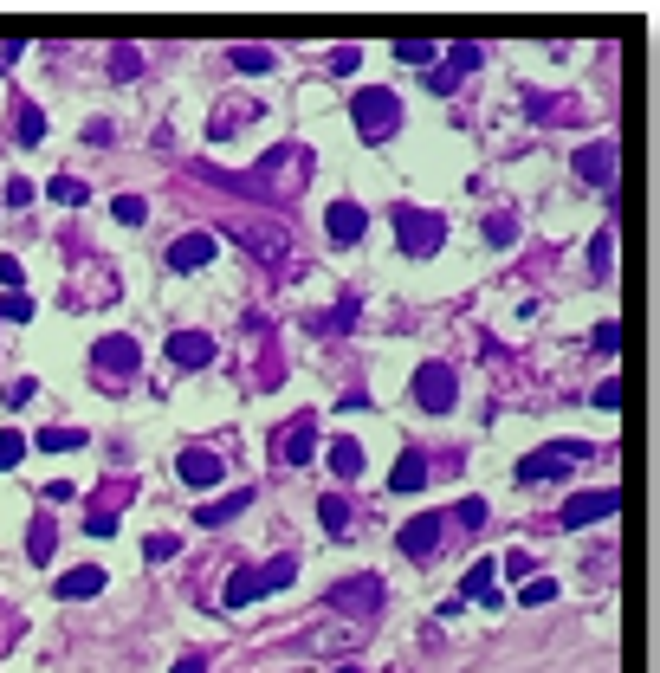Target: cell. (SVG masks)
I'll return each instance as SVG.
<instances>
[{
	"label": "cell",
	"instance_id": "cell-1",
	"mask_svg": "<svg viewBox=\"0 0 660 673\" xmlns=\"http://www.w3.org/2000/svg\"><path fill=\"white\" fill-rule=\"evenodd\" d=\"M350 117H356V130H363L369 143H382V136L402 130V98H395L389 85H363L356 104H350Z\"/></svg>",
	"mask_w": 660,
	"mask_h": 673
},
{
	"label": "cell",
	"instance_id": "cell-2",
	"mask_svg": "<svg viewBox=\"0 0 660 673\" xmlns=\"http://www.w3.org/2000/svg\"><path fill=\"white\" fill-rule=\"evenodd\" d=\"M330 609L337 615H356V622H369V615L389 602V589H382V576H343V583H330Z\"/></svg>",
	"mask_w": 660,
	"mask_h": 673
},
{
	"label": "cell",
	"instance_id": "cell-3",
	"mask_svg": "<svg viewBox=\"0 0 660 673\" xmlns=\"http://www.w3.org/2000/svg\"><path fill=\"white\" fill-rule=\"evenodd\" d=\"M395 240L408 246V253H440V240H447V221H440L434 208H395Z\"/></svg>",
	"mask_w": 660,
	"mask_h": 673
},
{
	"label": "cell",
	"instance_id": "cell-4",
	"mask_svg": "<svg viewBox=\"0 0 660 673\" xmlns=\"http://www.w3.org/2000/svg\"><path fill=\"white\" fill-rule=\"evenodd\" d=\"M615 505H622V492H576V499H563V512H557V525H570V531H583V525H602V518H615Z\"/></svg>",
	"mask_w": 660,
	"mask_h": 673
},
{
	"label": "cell",
	"instance_id": "cell-5",
	"mask_svg": "<svg viewBox=\"0 0 660 673\" xmlns=\"http://www.w3.org/2000/svg\"><path fill=\"white\" fill-rule=\"evenodd\" d=\"M415 402L428 408V415H447L453 408V369L447 363H421L415 369Z\"/></svg>",
	"mask_w": 660,
	"mask_h": 673
},
{
	"label": "cell",
	"instance_id": "cell-6",
	"mask_svg": "<svg viewBox=\"0 0 660 673\" xmlns=\"http://www.w3.org/2000/svg\"><path fill=\"white\" fill-rule=\"evenodd\" d=\"M576 175H583L589 188H602V195H615V143L609 136H596L589 149H576Z\"/></svg>",
	"mask_w": 660,
	"mask_h": 673
},
{
	"label": "cell",
	"instance_id": "cell-7",
	"mask_svg": "<svg viewBox=\"0 0 660 673\" xmlns=\"http://www.w3.org/2000/svg\"><path fill=\"white\" fill-rule=\"evenodd\" d=\"M272 453H279L285 466H305L311 453H318V421H311V415H298L285 434H272Z\"/></svg>",
	"mask_w": 660,
	"mask_h": 673
},
{
	"label": "cell",
	"instance_id": "cell-8",
	"mask_svg": "<svg viewBox=\"0 0 660 673\" xmlns=\"http://www.w3.org/2000/svg\"><path fill=\"white\" fill-rule=\"evenodd\" d=\"M175 473H182V486L208 492V486H220V473H227V460H220L214 447H188L182 460H175Z\"/></svg>",
	"mask_w": 660,
	"mask_h": 673
},
{
	"label": "cell",
	"instance_id": "cell-9",
	"mask_svg": "<svg viewBox=\"0 0 660 673\" xmlns=\"http://www.w3.org/2000/svg\"><path fill=\"white\" fill-rule=\"evenodd\" d=\"M395 544H402L415 563H428L434 551H440V512H421V518H408L402 531H395Z\"/></svg>",
	"mask_w": 660,
	"mask_h": 673
},
{
	"label": "cell",
	"instance_id": "cell-10",
	"mask_svg": "<svg viewBox=\"0 0 660 673\" xmlns=\"http://www.w3.org/2000/svg\"><path fill=\"white\" fill-rule=\"evenodd\" d=\"M363 227H369V214L356 208V201H330V208H324V233H330V246H356V240H363Z\"/></svg>",
	"mask_w": 660,
	"mask_h": 673
},
{
	"label": "cell",
	"instance_id": "cell-11",
	"mask_svg": "<svg viewBox=\"0 0 660 673\" xmlns=\"http://www.w3.org/2000/svg\"><path fill=\"white\" fill-rule=\"evenodd\" d=\"M169 363L175 369H208L214 363V337L208 331H175L169 337Z\"/></svg>",
	"mask_w": 660,
	"mask_h": 673
},
{
	"label": "cell",
	"instance_id": "cell-12",
	"mask_svg": "<svg viewBox=\"0 0 660 673\" xmlns=\"http://www.w3.org/2000/svg\"><path fill=\"white\" fill-rule=\"evenodd\" d=\"M460 602H486V609H499V563L479 557L473 570L460 576Z\"/></svg>",
	"mask_w": 660,
	"mask_h": 673
},
{
	"label": "cell",
	"instance_id": "cell-13",
	"mask_svg": "<svg viewBox=\"0 0 660 673\" xmlns=\"http://www.w3.org/2000/svg\"><path fill=\"white\" fill-rule=\"evenodd\" d=\"M136 356H143V350H136V337H104L98 350H91V363H98V376H130Z\"/></svg>",
	"mask_w": 660,
	"mask_h": 673
},
{
	"label": "cell",
	"instance_id": "cell-14",
	"mask_svg": "<svg viewBox=\"0 0 660 673\" xmlns=\"http://www.w3.org/2000/svg\"><path fill=\"white\" fill-rule=\"evenodd\" d=\"M214 259V233H182V240L169 246V266L175 272H201Z\"/></svg>",
	"mask_w": 660,
	"mask_h": 673
},
{
	"label": "cell",
	"instance_id": "cell-15",
	"mask_svg": "<svg viewBox=\"0 0 660 673\" xmlns=\"http://www.w3.org/2000/svg\"><path fill=\"white\" fill-rule=\"evenodd\" d=\"M570 473V460H563L557 447L550 453H525V460H518V479H525V486H550V479H563Z\"/></svg>",
	"mask_w": 660,
	"mask_h": 673
},
{
	"label": "cell",
	"instance_id": "cell-16",
	"mask_svg": "<svg viewBox=\"0 0 660 673\" xmlns=\"http://www.w3.org/2000/svg\"><path fill=\"white\" fill-rule=\"evenodd\" d=\"M98 589H104V570H98V563H78V570L59 576V602H85V596H98Z\"/></svg>",
	"mask_w": 660,
	"mask_h": 673
},
{
	"label": "cell",
	"instance_id": "cell-17",
	"mask_svg": "<svg viewBox=\"0 0 660 673\" xmlns=\"http://www.w3.org/2000/svg\"><path fill=\"white\" fill-rule=\"evenodd\" d=\"M421 486H428V453L408 447L402 460H395V473H389V492H421Z\"/></svg>",
	"mask_w": 660,
	"mask_h": 673
},
{
	"label": "cell",
	"instance_id": "cell-18",
	"mask_svg": "<svg viewBox=\"0 0 660 673\" xmlns=\"http://www.w3.org/2000/svg\"><path fill=\"white\" fill-rule=\"evenodd\" d=\"M220 602H227V609H246V602H259V570H253V563L227 576V589H220Z\"/></svg>",
	"mask_w": 660,
	"mask_h": 673
},
{
	"label": "cell",
	"instance_id": "cell-19",
	"mask_svg": "<svg viewBox=\"0 0 660 673\" xmlns=\"http://www.w3.org/2000/svg\"><path fill=\"white\" fill-rule=\"evenodd\" d=\"M479 65H486V46H479V39H460V46L447 52V65H440V72H447V78H466V72H479Z\"/></svg>",
	"mask_w": 660,
	"mask_h": 673
},
{
	"label": "cell",
	"instance_id": "cell-20",
	"mask_svg": "<svg viewBox=\"0 0 660 673\" xmlns=\"http://www.w3.org/2000/svg\"><path fill=\"white\" fill-rule=\"evenodd\" d=\"M259 570V596H272V589H285L298 576V557H266V563H253Z\"/></svg>",
	"mask_w": 660,
	"mask_h": 673
},
{
	"label": "cell",
	"instance_id": "cell-21",
	"mask_svg": "<svg viewBox=\"0 0 660 673\" xmlns=\"http://www.w3.org/2000/svg\"><path fill=\"white\" fill-rule=\"evenodd\" d=\"M227 65H233V72H246V78H266L272 72V46H233Z\"/></svg>",
	"mask_w": 660,
	"mask_h": 673
},
{
	"label": "cell",
	"instance_id": "cell-22",
	"mask_svg": "<svg viewBox=\"0 0 660 673\" xmlns=\"http://www.w3.org/2000/svg\"><path fill=\"white\" fill-rule=\"evenodd\" d=\"M46 195H52V201H59V208H85V201H91V188H85V182H78V175H72V169H65V175H52V182H46Z\"/></svg>",
	"mask_w": 660,
	"mask_h": 673
},
{
	"label": "cell",
	"instance_id": "cell-23",
	"mask_svg": "<svg viewBox=\"0 0 660 673\" xmlns=\"http://www.w3.org/2000/svg\"><path fill=\"white\" fill-rule=\"evenodd\" d=\"M33 447L39 453H78V447H85V428H39Z\"/></svg>",
	"mask_w": 660,
	"mask_h": 673
},
{
	"label": "cell",
	"instance_id": "cell-24",
	"mask_svg": "<svg viewBox=\"0 0 660 673\" xmlns=\"http://www.w3.org/2000/svg\"><path fill=\"white\" fill-rule=\"evenodd\" d=\"M246 499H253V492H227V499H214V505H201V512H195V518H201V525H208V531H214V525H227V518H240V512H246Z\"/></svg>",
	"mask_w": 660,
	"mask_h": 673
},
{
	"label": "cell",
	"instance_id": "cell-25",
	"mask_svg": "<svg viewBox=\"0 0 660 673\" xmlns=\"http://www.w3.org/2000/svg\"><path fill=\"white\" fill-rule=\"evenodd\" d=\"M13 136H20V143H46V117H39V104H13Z\"/></svg>",
	"mask_w": 660,
	"mask_h": 673
},
{
	"label": "cell",
	"instance_id": "cell-26",
	"mask_svg": "<svg viewBox=\"0 0 660 673\" xmlns=\"http://www.w3.org/2000/svg\"><path fill=\"white\" fill-rule=\"evenodd\" d=\"M330 473L356 479V473H363V447H356V441H330Z\"/></svg>",
	"mask_w": 660,
	"mask_h": 673
},
{
	"label": "cell",
	"instance_id": "cell-27",
	"mask_svg": "<svg viewBox=\"0 0 660 673\" xmlns=\"http://www.w3.org/2000/svg\"><path fill=\"white\" fill-rule=\"evenodd\" d=\"M52 544H59V538H52V518H33V525H26V557L52 563Z\"/></svg>",
	"mask_w": 660,
	"mask_h": 673
},
{
	"label": "cell",
	"instance_id": "cell-28",
	"mask_svg": "<svg viewBox=\"0 0 660 673\" xmlns=\"http://www.w3.org/2000/svg\"><path fill=\"white\" fill-rule=\"evenodd\" d=\"M589 266H596V279H609V266H615V227L596 233V246H589Z\"/></svg>",
	"mask_w": 660,
	"mask_h": 673
},
{
	"label": "cell",
	"instance_id": "cell-29",
	"mask_svg": "<svg viewBox=\"0 0 660 673\" xmlns=\"http://www.w3.org/2000/svg\"><path fill=\"white\" fill-rule=\"evenodd\" d=\"M110 214H117L123 227H143L149 221V201L143 195H117V201H110Z\"/></svg>",
	"mask_w": 660,
	"mask_h": 673
},
{
	"label": "cell",
	"instance_id": "cell-30",
	"mask_svg": "<svg viewBox=\"0 0 660 673\" xmlns=\"http://www.w3.org/2000/svg\"><path fill=\"white\" fill-rule=\"evenodd\" d=\"M518 602H525V609H544V602H557V583H550V576H531V583L518 589Z\"/></svg>",
	"mask_w": 660,
	"mask_h": 673
},
{
	"label": "cell",
	"instance_id": "cell-31",
	"mask_svg": "<svg viewBox=\"0 0 660 673\" xmlns=\"http://www.w3.org/2000/svg\"><path fill=\"white\" fill-rule=\"evenodd\" d=\"M0 318H7V324H26V318H33V298H26V292H0Z\"/></svg>",
	"mask_w": 660,
	"mask_h": 673
},
{
	"label": "cell",
	"instance_id": "cell-32",
	"mask_svg": "<svg viewBox=\"0 0 660 673\" xmlns=\"http://www.w3.org/2000/svg\"><path fill=\"white\" fill-rule=\"evenodd\" d=\"M318 518H324V531H350V499H324Z\"/></svg>",
	"mask_w": 660,
	"mask_h": 673
},
{
	"label": "cell",
	"instance_id": "cell-33",
	"mask_svg": "<svg viewBox=\"0 0 660 673\" xmlns=\"http://www.w3.org/2000/svg\"><path fill=\"white\" fill-rule=\"evenodd\" d=\"M110 72H117V78H136V72H143V52H136V46H117V52H110Z\"/></svg>",
	"mask_w": 660,
	"mask_h": 673
},
{
	"label": "cell",
	"instance_id": "cell-34",
	"mask_svg": "<svg viewBox=\"0 0 660 673\" xmlns=\"http://www.w3.org/2000/svg\"><path fill=\"white\" fill-rule=\"evenodd\" d=\"M33 395H39V382H33V376H13L0 402H7V408H26V402H33Z\"/></svg>",
	"mask_w": 660,
	"mask_h": 673
},
{
	"label": "cell",
	"instance_id": "cell-35",
	"mask_svg": "<svg viewBox=\"0 0 660 673\" xmlns=\"http://www.w3.org/2000/svg\"><path fill=\"white\" fill-rule=\"evenodd\" d=\"M20 453H26L20 428H0V473H7V466H20Z\"/></svg>",
	"mask_w": 660,
	"mask_h": 673
},
{
	"label": "cell",
	"instance_id": "cell-36",
	"mask_svg": "<svg viewBox=\"0 0 660 673\" xmlns=\"http://www.w3.org/2000/svg\"><path fill=\"white\" fill-rule=\"evenodd\" d=\"M395 59H402V65H428L434 46H428V39H402V46H395Z\"/></svg>",
	"mask_w": 660,
	"mask_h": 673
},
{
	"label": "cell",
	"instance_id": "cell-37",
	"mask_svg": "<svg viewBox=\"0 0 660 673\" xmlns=\"http://www.w3.org/2000/svg\"><path fill=\"white\" fill-rule=\"evenodd\" d=\"M356 65H363V46H337V52H330V72H337V78H350Z\"/></svg>",
	"mask_w": 660,
	"mask_h": 673
},
{
	"label": "cell",
	"instance_id": "cell-38",
	"mask_svg": "<svg viewBox=\"0 0 660 673\" xmlns=\"http://www.w3.org/2000/svg\"><path fill=\"white\" fill-rule=\"evenodd\" d=\"M596 350H602V356L622 350V324H615V318H602V324H596Z\"/></svg>",
	"mask_w": 660,
	"mask_h": 673
},
{
	"label": "cell",
	"instance_id": "cell-39",
	"mask_svg": "<svg viewBox=\"0 0 660 673\" xmlns=\"http://www.w3.org/2000/svg\"><path fill=\"white\" fill-rule=\"evenodd\" d=\"M512 233H518L512 214H492V221H486V240H492V246H512Z\"/></svg>",
	"mask_w": 660,
	"mask_h": 673
},
{
	"label": "cell",
	"instance_id": "cell-40",
	"mask_svg": "<svg viewBox=\"0 0 660 673\" xmlns=\"http://www.w3.org/2000/svg\"><path fill=\"white\" fill-rule=\"evenodd\" d=\"M0 285H7V292H26V272H20L13 253H0Z\"/></svg>",
	"mask_w": 660,
	"mask_h": 673
},
{
	"label": "cell",
	"instance_id": "cell-41",
	"mask_svg": "<svg viewBox=\"0 0 660 673\" xmlns=\"http://www.w3.org/2000/svg\"><path fill=\"white\" fill-rule=\"evenodd\" d=\"M175 551H182V544H175V538H162V531H156V538L143 544V557H149V563H169Z\"/></svg>",
	"mask_w": 660,
	"mask_h": 673
},
{
	"label": "cell",
	"instance_id": "cell-42",
	"mask_svg": "<svg viewBox=\"0 0 660 673\" xmlns=\"http://www.w3.org/2000/svg\"><path fill=\"white\" fill-rule=\"evenodd\" d=\"M33 195H39V188L26 182V175H13V182H7V208H26V201H33Z\"/></svg>",
	"mask_w": 660,
	"mask_h": 673
},
{
	"label": "cell",
	"instance_id": "cell-43",
	"mask_svg": "<svg viewBox=\"0 0 660 673\" xmlns=\"http://www.w3.org/2000/svg\"><path fill=\"white\" fill-rule=\"evenodd\" d=\"M460 525H466V531L486 525V499H466V505H460Z\"/></svg>",
	"mask_w": 660,
	"mask_h": 673
},
{
	"label": "cell",
	"instance_id": "cell-44",
	"mask_svg": "<svg viewBox=\"0 0 660 673\" xmlns=\"http://www.w3.org/2000/svg\"><path fill=\"white\" fill-rule=\"evenodd\" d=\"M428 91H434V98H453V91H460V78H447V72L434 65V72H428Z\"/></svg>",
	"mask_w": 660,
	"mask_h": 673
},
{
	"label": "cell",
	"instance_id": "cell-45",
	"mask_svg": "<svg viewBox=\"0 0 660 673\" xmlns=\"http://www.w3.org/2000/svg\"><path fill=\"white\" fill-rule=\"evenodd\" d=\"M85 531H91V538H110V531H117V512H91Z\"/></svg>",
	"mask_w": 660,
	"mask_h": 673
},
{
	"label": "cell",
	"instance_id": "cell-46",
	"mask_svg": "<svg viewBox=\"0 0 660 673\" xmlns=\"http://www.w3.org/2000/svg\"><path fill=\"white\" fill-rule=\"evenodd\" d=\"M589 402H596V408H615V402H622V389H615V382H596V395H589Z\"/></svg>",
	"mask_w": 660,
	"mask_h": 673
},
{
	"label": "cell",
	"instance_id": "cell-47",
	"mask_svg": "<svg viewBox=\"0 0 660 673\" xmlns=\"http://www.w3.org/2000/svg\"><path fill=\"white\" fill-rule=\"evenodd\" d=\"M175 673H208V661H201V654H182V661H175Z\"/></svg>",
	"mask_w": 660,
	"mask_h": 673
},
{
	"label": "cell",
	"instance_id": "cell-48",
	"mask_svg": "<svg viewBox=\"0 0 660 673\" xmlns=\"http://www.w3.org/2000/svg\"><path fill=\"white\" fill-rule=\"evenodd\" d=\"M7 628H20V622H13V615H7V609H0V635H7Z\"/></svg>",
	"mask_w": 660,
	"mask_h": 673
},
{
	"label": "cell",
	"instance_id": "cell-49",
	"mask_svg": "<svg viewBox=\"0 0 660 673\" xmlns=\"http://www.w3.org/2000/svg\"><path fill=\"white\" fill-rule=\"evenodd\" d=\"M337 673H350V667H337Z\"/></svg>",
	"mask_w": 660,
	"mask_h": 673
}]
</instances>
